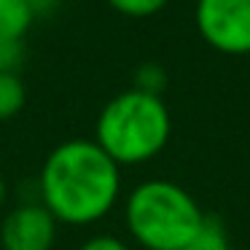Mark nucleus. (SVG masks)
I'll return each mask as SVG.
<instances>
[{
    "instance_id": "nucleus-1",
    "label": "nucleus",
    "mask_w": 250,
    "mask_h": 250,
    "mask_svg": "<svg viewBox=\"0 0 250 250\" xmlns=\"http://www.w3.org/2000/svg\"><path fill=\"white\" fill-rule=\"evenodd\" d=\"M121 167L94 140H65L46 156L38 175V202L67 226H92L116 207Z\"/></svg>"
},
{
    "instance_id": "nucleus-2",
    "label": "nucleus",
    "mask_w": 250,
    "mask_h": 250,
    "mask_svg": "<svg viewBox=\"0 0 250 250\" xmlns=\"http://www.w3.org/2000/svg\"><path fill=\"white\" fill-rule=\"evenodd\" d=\"M172 132L169 110L162 97L126 89L105 103L94 124V143L119 167L143 164L164 151Z\"/></svg>"
},
{
    "instance_id": "nucleus-3",
    "label": "nucleus",
    "mask_w": 250,
    "mask_h": 250,
    "mask_svg": "<svg viewBox=\"0 0 250 250\" xmlns=\"http://www.w3.org/2000/svg\"><path fill=\"white\" fill-rule=\"evenodd\" d=\"M126 229L146 250H183L205 221L196 199L172 180H143L124 205Z\"/></svg>"
},
{
    "instance_id": "nucleus-4",
    "label": "nucleus",
    "mask_w": 250,
    "mask_h": 250,
    "mask_svg": "<svg viewBox=\"0 0 250 250\" xmlns=\"http://www.w3.org/2000/svg\"><path fill=\"white\" fill-rule=\"evenodd\" d=\"M196 30L221 54H250V0H196Z\"/></svg>"
},
{
    "instance_id": "nucleus-5",
    "label": "nucleus",
    "mask_w": 250,
    "mask_h": 250,
    "mask_svg": "<svg viewBox=\"0 0 250 250\" xmlns=\"http://www.w3.org/2000/svg\"><path fill=\"white\" fill-rule=\"evenodd\" d=\"M57 218L38 199L19 202L3 215L0 248L3 250H51L57 242Z\"/></svg>"
},
{
    "instance_id": "nucleus-6",
    "label": "nucleus",
    "mask_w": 250,
    "mask_h": 250,
    "mask_svg": "<svg viewBox=\"0 0 250 250\" xmlns=\"http://www.w3.org/2000/svg\"><path fill=\"white\" fill-rule=\"evenodd\" d=\"M35 17L38 14L30 0H0V38L24 41Z\"/></svg>"
},
{
    "instance_id": "nucleus-7",
    "label": "nucleus",
    "mask_w": 250,
    "mask_h": 250,
    "mask_svg": "<svg viewBox=\"0 0 250 250\" xmlns=\"http://www.w3.org/2000/svg\"><path fill=\"white\" fill-rule=\"evenodd\" d=\"M27 103V86L19 73H0V124L22 113Z\"/></svg>"
},
{
    "instance_id": "nucleus-8",
    "label": "nucleus",
    "mask_w": 250,
    "mask_h": 250,
    "mask_svg": "<svg viewBox=\"0 0 250 250\" xmlns=\"http://www.w3.org/2000/svg\"><path fill=\"white\" fill-rule=\"evenodd\" d=\"M183 250H229V234L215 215H205L196 234L186 242Z\"/></svg>"
},
{
    "instance_id": "nucleus-9",
    "label": "nucleus",
    "mask_w": 250,
    "mask_h": 250,
    "mask_svg": "<svg viewBox=\"0 0 250 250\" xmlns=\"http://www.w3.org/2000/svg\"><path fill=\"white\" fill-rule=\"evenodd\" d=\"M110 8L119 11L121 17H129V19H146L159 14L169 0H108Z\"/></svg>"
},
{
    "instance_id": "nucleus-10",
    "label": "nucleus",
    "mask_w": 250,
    "mask_h": 250,
    "mask_svg": "<svg viewBox=\"0 0 250 250\" xmlns=\"http://www.w3.org/2000/svg\"><path fill=\"white\" fill-rule=\"evenodd\" d=\"M164 86H167V73H164L159 65L148 62V65L137 67L135 86H132V89H140V92H146V94H156V97H162V89Z\"/></svg>"
},
{
    "instance_id": "nucleus-11",
    "label": "nucleus",
    "mask_w": 250,
    "mask_h": 250,
    "mask_svg": "<svg viewBox=\"0 0 250 250\" xmlns=\"http://www.w3.org/2000/svg\"><path fill=\"white\" fill-rule=\"evenodd\" d=\"M24 65V41L0 38V73H19Z\"/></svg>"
},
{
    "instance_id": "nucleus-12",
    "label": "nucleus",
    "mask_w": 250,
    "mask_h": 250,
    "mask_svg": "<svg viewBox=\"0 0 250 250\" xmlns=\"http://www.w3.org/2000/svg\"><path fill=\"white\" fill-rule=\"evenodd\" d=\"M78 250H129V245L124 239L113 237V234H94Z\"/></svg>"
},
{
    "instance_id": "nucleus-13",
    "label": "nucleus",
    "mask_w": 250,
    "mask_h": 250,
    "mask_svg": "<svg viewBox=\"0 0 250 250\" xmlns=\"http://www.w3.org/2000/svg\"><path fill=\"white\" fill-rule=\"evenodd\" d=\"M6 199H8V186H6V178L0 175V212L6 207Z\"/></svg>"
}]
</instances>
